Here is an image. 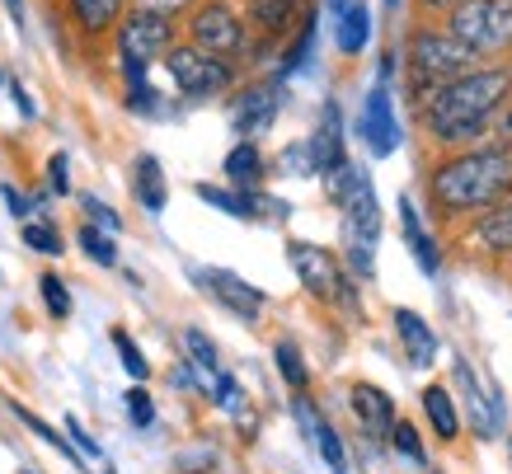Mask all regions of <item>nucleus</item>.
<instances>
[{
  "label": "nucleus",
  "instance_id": "obj_1",
  "mask_svg": "<svg viewBox=\"0 0 512 474\" xmlns=\"http://www.w3.org/2000/svg\"><path fill=\"white\" fill-rule=\"evenodd\" d=\"M512 104V66H470L466 76L437 85L419 104L423 127L437 151H466L484 146L494 132L498 108Z\"/></svg>",
  "mask_w": 512,
  "mask_h": 474
},
{
  "label": "nucleus",
  "instance_id": "obj_2",
  "mask_svg": "<svg viewBox=\"0 0 512 474\" xmlns=\"http://www.w3.org/2000/svg\"><path fill=\"white\" fill-rule=\"evenodd\" d=\"M423 184H428V207L437 212V221L480 216L512 193V146L484 141L466 151H447L428 169Z\"/></svg>",
  "mask_w": 512,
  "mask_h": 474
},
{
  "label": "nucleus",
  "instance_id": "obj_3",
  "mask_svg": "<svg viewBox=\"0 0 512 474\" xmlns=\"http://www.w3.org/2000/svg\"><path fill=\"white\" fill-rule=\"evenodd\" d=\"M325 193L339 207V230H343V268L357 282L376 277V245H381V198H376L372 169L343 160L334 174H325Z\"/></svg>",
  "mask_w": 512,
  "mask_h": 474
},
{
  "label": "nucleus",
  "instance_id": "obj_4",
  "mask_svg": "<svg viewBox=\"0 0 512 474\" xmlns=\"http://www.w3.org/2000/svg\"><path fill=\"white\" fill-rule=\"evenodd\" d=\"M470 66H480V62L451 38L447 24H414V29L404 33L400 71H404V85H409V99H414V104H423L437 85L466 76Z\"/></svg>",
  "mask_w": 512,
  "mask_h": 474
},
{
  "label": "nucleus",
  "instance_id": "obj_5",
  "mask_svg": "<svg viewBox=\"0 0 512 474\" xmlns=\"http://www.w3.org/2000/svg\"><path fill=\"white\" fill-rule=\"evenodd\" d=\"M179 43V24L170 15H156V10H137L127 5V15L118 19L113 29V62H118V80L123 85H137V80H151V66Z\"/></svg>",
  "mask_w": 512,
  "mask_h": 474
},
{
  "label": "nucleus",
  "instance_id": "obj_6",
  "mask_svg": "<svg viewBox=\"0 0 512 474\" xmlns=\"http://www.w3.org/2000/svg\"><path fill=\"white\" fill-rule=\"evenodd\" d=\"M287 263H292L301 291L329 310L343 315H362V296H357V277L343 268L334 249L315 245V240H287Z\"/></svg>",
  "mask_w": 512,
  "mask_h": 474
},
{
  "label": "nucleus",
  "instance_id": "obj_7",
  "mask_svg": "<svg viewBox=\"0 0 512 474\" xmlns=\"http://www.w3.org/2000/svg\"><path fill=\"white\" fill-rule=\"evenodd\" d=\"M442 24L475 62L512 57V0H456L442 10Z\"/></svg>",
  "mask_w": 512,
  "mask_h": 474
},
{
  "label": "nucleus",
  "instance_id": "obj_8",
  "mask_svg": "<svg viewBox=\"0 0 512 474\" xmlns=\"http://www.w3.org/2000/svg\"><path fill=\"white\" fill-rule=\"evenodd\" d=\"M165 76H170L174 94L184 99V104H207V99H226L235 90V62L226 57H212V52H202L193 43H174L165 57Z\"/></svg>",
  "mask_w": 512,
  "mask_h": 474
},
{
  "label": "nucleus",
  "instance_id": "obj_9",
  "mask_svg": "<svg viewBox=\"0 0 512 474\" xmlns=\"http://www.w3.org/2000/svg\"><path fill=\"white\" fill-rule=\"evenodd\" d=\"M188 43L212 52V57H226V62H245L249 47H254V33H249L245 15L235 10L231 0H198L188 10Z\"/></svg>",
  "mask_w": 512,
  "mask_h": 474
},
{
  "label": "nucleus",
  "instance_id": "obj_10",
  "mask_svg": "<svg viewBox=\"0 0 512 474\" xmlns=\"http://www.w3.org/2000/svg\"><path fill=\"white\" fill-rule=\"evenodd\" d=\"M188 282L207 296V301H217L231 320L240 324H259L268 310V291H259L254 282H245L240 273L231 268H212V263H188Z\"/></svg>",
  "mask_w": 512,
  "mask_h": 474
},
{
  "label": "nucleus",
  "instance_id": "obj_11",
  "mask_svg": "<svg viewBox=\"0 0 512 474\" xmlns=\"http://www.w3.org/2000/svg\"><path fill=\"white\" fill-rule=\"evenodd\" d=\"M282 104H287V85L278 76H259V80H249V85H240V90H231L226 113H231L235 137H245V141L268 137L273 123L282 118Z\"/></svg>",
  "mask_w": 512,
  "mask_h": 474
},
{
  "label": "nucleus",
  "instance_id": "obj_12",
  "mask_svg": "<svg viewBox=\"0 0 512 474\" xmlns=\"http://www.w3.org/2000/svg\"><path fill=\"white\" fill-rule=\"evenodd\" d=\"M451 381L466 399V413H470V432L480 437V442H498L503 428H508V399L498 385H480V371L470 367V357L456 352V362H451Z\"/></svg>",
  "mask_w": 512,
  "mask_h": 474
},
{
  "label": "nucleus",
  "instance_id": "obj_13",
  "mask_svg": "<svg viewBox=\"0 0 512 474\" xmlns=\"http://www.w3.org/2000/svg\"><path fill=\"white\" fill-rule=\"evenodd\" d=\"M357 141L367 146L372 160H390L400 151V118H395V80H372V90L357 108Z\"/></svg>",
  "mask_w": 512,
  "mask_h": 474
},
{
  "label": "nucleus",
  "instance_id": "obj_14",
  "mask_svg": "<svg viewBox=\"0 0 512 474\" xmlns=\"http://www.w3.org/2000/svg\"><path fill=\"white\" fill-rule=\"evenodd\" d=\"M193 198L207 202L212 212L231 216V221H273L282 226L292 216V202L287 198H273L268 188H235V184H198Z\"/></svg>",
  "mask_w": 512,
  "mask_h": 474
},
{
  "label": "nucleus",
  "instance_id": "obj_15",
  "mask_svg": "<svg viewBox=\"0 0 512 474\" xmlns=\"http://www.w3.org/2000/svg\"><path fill=\"white\" fill-rule=\"evenodd\" d=\"M292 413H296V423H301V432H306V442L315 446V456L329 465V474H348V446H343L339 428L329 423V413L311 399V390H301L292 399Z\"/></svg>",
  "mask_w": 512,
  "mask_h": 474
},
{
  "label": "nucleus",
  "instance_id": "obj_16",
  "mask_svg": "<svg viewBox=\"0 0 512 474\" xmlns=\"http://www.w3.org/2000/svg\"><path fill=\"white\" fill-rule=\"evenodd\" d=\"M306 146H311V160H315V179H325L343 160H353V155H348V123H343L339 99H325V104H320V118H315V132L306 137Z\"/></svg>",
  "mask_w": 512,
  "mask_h": 474
},
{
  "label": "nucleus",
  "instance_id": "obj_17",
  "mask_svg": "<svg viewBox=\"0 0 512 474\" xmlns=\"http://www.w3.org/2000/svg\"><path fill=\"white\" fill-rule=\"evenodd\" d=\"M390 329H395V338H400V348H404V362H409L414 371H428L437 362L442 338L433 334V324L423 320L419 310L395 306V310H390Z\"/></svg>",
  "mask_w": 512,
  "mask_h": 474
},
{
  "label": "nucleus",
  "instance_id": "obj_18",
  "mask_svg": "<svg viewBox=\"0 0 512 474\" xmlns=\"http://www.w3.org/2000/svg\"><path fill=\"white\" fill-rule=\"evenodd\" d=\"M348 409H353L357 428H362V437H367V442H386L390 423L400 418V413H395V399H390L381 385H372V381H353V385H348Z\"/></svg>",
  "mask_w": 512,
  "mask_h": 474
},
{
  "label": "nucleus",
  "instance_id": "obj_19",
  "mask_svg": "<svg viewBox=\"0 0 512 474\" xmlns=\"http://www.w3.org/2000/svg\"><path fill=\"white\" fill-rule=\"evenodd\" d=\"M400 235H404V249L414 254V263H419V273L423 277H437L442 273V245H437V235H433V226H428V216L419 212V202L404 193L400 202Z\"/></svg>",
  "mask_w": 512,
  "mask_h": 474
},
{
  "label": "nucleus",
  "instance_id": "obj_20",
  "mask_svg": "<svg viewBox=\"0 0 512 474\" xmlns=\"http://www.w3.org/2000/svg\"><path fill=\"white\" fill-rule=\"evenodd\" d=\"M466 245L484 259H508L512 254V193L503 202H494L489 212L475 216V226L466 230Z\"/></svg>",
  "mask_w": 512,
  "mask_h": 474
},
{
  "label": "nucleus",
  "instance_id": "obj_21",
  "mask_svg": "<svg viewBox=\"0 0 512 474\" xmlns=\"http://www.w3.org/2000/svg\"><path fill=\"white\" fill-rule=\"evenodd\" d=\"M127 184H132V198L146 216H160L170 207V179H165V165H160L151 151L132 155V165H127Z\"/></svg>",
  "mask_w": 512,
  "mask_h": 474
},
{
  "label": "nucleus",
  "instance_id": "obj_22",
  "mask_svg": "<svg viewBox=\"0 0 512 474\" xmlns=\"http://www.w3.org/2000/svg\"><path fill=\"white\" fill-rule=\"evenodd\" d=\"M62 5L80 38H109L118 19L127 15V0H62Z\"/></svg>",
  "mask_w": 512,
  "mask_h": 474
},
{
  "label": "nucleus",
  "instance_id": "obj_23",
  "mask_svg": "<svg viewBox=\"0 0 512 474\" xmlns=\"http://www.w3.org/2000/svg\"><path fill=\"white\" fill-rule=\"evenodd\" d=\"M315 38H320V15H315V10H301V19H296V29H292V43H282L278 71H273L282 85L315 62Z\"/></svg>",
  "mask_w": 512,
  "mask_h": 474
},
{
  "label": "nucleus",
  "instance_id": "obj_24",
  "mask_svg": "<svg viewBox=\"0 0 512 474\" xmlns=\"http://www.w3.org/2000/svg\"><path fill=\"white\" fill-rule=\"evenodd\" d=\"M334 47L343 57H362L372 47V5L367 0H348L343 10H334Z\"/></svg>",
  "mask_w": 512,
  "mask_h": 474
},
{
  "label": "nucleus",
  "instance_id": "obj_25",
  "mask_svg": "<svg viewBox=\"0 0 512 474\" xmlns=\"http://www.w3.org/2000/svg\"><path fill=\"white\" fill-rule=\"evenodd\" d=\"M221 174H226V184H235V188H264V179H268L264 146L240 137L231 151H226V160H221Z\"/></svg>",
  "mask_w": 512,
  "mask_h": 474
},
{
  "label": "nucleus",
  "instance_id": "obj_26",
  "mask_svg": "<svg viewBox=\"0 0 512 474\" xmlns=\"http://www.w3.org/2000/svg\"><path fill=\"white\" fill-rule=\"evenodd\" d=\"M419 404L437 442H456L461 437V409H456V395H451L447 385H428L419 395Z\"/></svg>",
  "mask_w": 512,
  "mask_h": 474
},
{
  "label": "nucleus",
  "instance_id": "obj_27",
  "mask_svg": "<svg viewBox=\"0 0 512 474\" xmlns=\"http://www.w3.org/2000/svg\"><path fill=\"white\" fill-rule=\"evenodd\" d=\"M5 409L15 413V418H19V423H24V428L33 432V437H38V442H47V446H52V451H57V456H62V460H71L76 470H90V460H85V456H80V451H76V446H71V437H66V432H57V428H52V423H47V418H38V413L29 409V404H19V399H5Z\"/></svg>",
  "mask_w": 512,
  "mask_h": 474
},
{
  "label": "nucleus",
  "instance_id": "obj_28",
  "mask_svg": "<svg viewBox=\"0 0 512 474\" xmlns=\"http://www.w3.org/2000/svg\"><path fill=\"white\" fill-rule=\"evenodd\" d=\"M19 240H24L29 254H43V259H62L66 254V240H62V230H57L52 216H29V221H19Z\"/></svg>",
  "mask_w": 512,
  "mask_h": 474
},
{
  "label": "nucleus",
  "instance_id": "obj_29",
  "mask_svg": "<svg viewBox=\"0 0 512 474\" xmlns=\"http://www.w3.org/2000/svg\"><path fill=\"white\" fill-rule=\"evenodd\" d=\"M273 362H278V376L292 395L311 390V367H306V352H301L296 338H278V343H273Z\"/></svg>",
  "mask_w": 512,
  "mask_h": 474
},
{
  "label": "nucleus",
  "instance_id": "obj_30",
  "mask_svg": "<svg viewBox=\"0 0 512 474\" xmlns=\"http://www.w3.org/2000/svg\"><path fill=\"white\" fill-rule=\"evenodd\" d=\"M170 99H165V94L156 90V85H151V80H137V85H123V108L127 113H132V118H174L170 108Z\"/></svg>",
  "mask_w": 512,
  "mask_h": 474
},
{
  "label": "nucleus",
  "instance_id": "obj_31",
  "mask_svg": "<svg viewBox=\"0 0 512 474\" xmlns=\"http://www.w3.org/2000/svg\"><path fill=\"white\" fill-rule=\"evenodd\" d=\"M386 442H390V451H395L400 460H409L414 470H428V446H423V432L414 428L409 418H395V423H390Z\"/></svg>",
  "mask_w": 512,
  "mask_h": 474
},
{
  "label": "nucleus",
  "instance_id": "obj_32",
  "mask_svg": "<svg viewBox=\"0 0 512 474\" xmlns=\"http://www.w3.org/2000/svg\"><path fill=\"white\" fill-rule=\"evenodd\" d=\"M76 245H80V254H85L90 263H99V268H118V235H109V230L80 221Z\"/></svg>",
  "mask_w": 512,
  "mask_h": 474
},
{
  "label": "nucleus",
  "instance_id": "obj_33",
  "mask_svg": "<svg viewBox=\"0 0 512 474\" xmlns=\"http://www.w3.org/2000/svg\"><path fill=\"white\" fill-rule=\"evenodd\" d=\"M109 343H113V352H118V362H123V371L132 376V381H137V385L151 381V362H146V352L137 348V338L127 334V329H113Z\"/></svg>",
  "mask_w": 512,
  "mask_h": 474
},
{
  "label": "nucleus",
  "instance_id": "obj_34",
  "mask_svg": "<svg viewBox=\"0 0 512 474\" xmlns=\"http://www.w3.org/2000/svg\"><path fill=\"white\" fill-rule=\"evenodd\" d=\"M179 343H184V352H188V362L198 371H221V352H217V343L202 334L198 324H184V334H179Z\"/></svg>",
  "mask_w": 512,
  "mask_h": 474
},
{
  "label": "nucleus",
  "instance_id": "obj_35",
  "mask_svg": "<svg viewBox=\"0 0 512 474\" xmlns=\"http://www.w3.org/2000/svg\"><path fill=\"white\" fill-rule=\"evenodd\" d=\"M38 296H43V310L52 315V320H71L76 301H71V287H66L57 273H43V277H38Z\"/></svg>",
  "mask_w": 512,
  "mask_h": 474
},
{
  "label": "nucleus",
  "instance_id": "obj_36",
  "mask_svg": "<svg viewBox=\"0 0 512 474\" xmlns=\"http://www.w3.org/2000/svg\"><path fill=\"white\" fill-rule=\"evenodd\" d=\"M278 169H282V179H315V160H311L306 137L282 146V151H278Z\"/></svg>",
  "mask_w": 512,
  "mask_h": 474
},
{
  "label": "nucleus",
  "instance_id": "obj_37",
  "mask_svg": "<svg viewBox=\"0 0 512 474\" xmlns=\"http://www.w3.org/2000/svg\"><path fill=\"white\" fill-rule=\"evenodd\" d=\"M123 404H127V423H132V428H141V432L156 428V399H151L146 385L132 381V390L123 395Z\"/></svg>",
  "mask_w": 512,
  "mask_h": 474
},
{
  "label": "nucleus",
  "instance_id": "obj_38",
  "mask_svg": "<svg viewBox=\"0 0 512 474\" xmlns=\"http://www.w3.org/2000/svg\"><path fill=\"white\" fill-rule=\"evenodd\" d=\"M76 202H80V212H85V221H90V226L109 230V235H123V216L113 212L104 198H94V193H80Z\"/></svg>",
  "mask_w": 512,
  "mask_h": 474
},
{
  "label": "nucleus",
  "instance_id": "obj_39",
  "mask_svg": "<svg viewBox=\"0 0 512 474\" xmlns=\"http://www.w3.org/2000/svg\"><path fill=\"white\" fill-rule=\"evenodd\" d=\"M43 179H47V198H71V155L57 151V155H47V169H43Z\"/></svg>",
  "mask_w": 512,
  "mask_h": 474
},
{
  "label": "nucleus",
  "instance_id": "obj_40",
  "mask_svg": "<svg viewBox=\"0 0 512 474\" xmlns=\"http://www.w3.org/2000/svg\"><path fill=\"white\" fill-rule=\"evenodd\" d=\"M62 432L71 437V446H76V451H80L85 460H90V465H109V456H104V446H99V442L90 437V432L80 428V418H66V428H62Z\"/></svg>",
  "mask_w": 512,
  "mask_h": 474
},
{
  "label": "nucleus",
  "instance_id": "obj_41",
  "mask_svg": "<svg viewBox=\"0 0 512 474\" xmlns=\"http://www.w3.org/2000/svg\"><path fill=\"white\" fill-rule=\"evenodd\" d=\"M212 470H217V446H207V442L174 460V474H212Z\"/></svg>",
  "mask_w": 512,
  "mask_h": 474
},
{
  "label": "nucleus",
  "instance_id": "obj_42",
  "mask_svg": "<svg viewBox=\"0 0 512 474\" xmlns=\"http://www.w3.org/2000/svg\"><path fill=\"white\" fill-rule=\"evenodd\" d=\"M0 202L10 207V216H15V221H29V216H38V207H33V193H24V188H15V184H0Z\"/></svg>",
  "mask_w": 512,
  "mask_h": 474
},
{
  "label": "nucleus",
  "instance_id": "obj_43",
  "mask_svg": "<svg viewBox=\"0 0 512 474\" xmlns=\"http://www.w3.org/2000/svg\"><path fill=\"white\" fill-rule=\"evenodd\" d=\"M5 90H10V99H15V108H19V118L24 123H33L38 118V104H33V94L24 90V80H15V76H5Z\"/></svg>",
  "mask_w": 512,
  "mask_h": 474
},
{
  "label": "nucleus",
  "instance_id": "obj_44",
  "mask_svg": "<svg viewBox=\"0 0 512 474\" xmlns=\"http://www.w3.org/2000/svg\"><path fill=\"white\" fill-rule=\"evenodd\" d=\"M127 5H137V10H156V15H170V19H179V15H188L198 0H127Z\"/></svg>",
  "mask_w": 512,
  "mask_h": 474
},
{
  "label": "nucleus",
  "instance_id": "obj_45",
  "mask_svg": "<svg viewBox=\"0 0 512 474\" xmlns=\"http://www.w3.org/2000/svg\"><path fill=\"white\" fill-rule=\"evenodd\" d=\"M0 5L10 10V19H15V29H19V33L29 29V10H24V0H0Z\"/></svg>",
  "mask_w": 512,
  "mask_h": 474
},
{
  "label": "nucleus",
  "instance_id": "obj_46",
  "mask_svg": "<svg viewBox=\"0 0 512 474\" xmlns=\"http://www.w3.org/2000/svg\"><path fill=\"white\" fill-rule=\"evenodd\" d=\"M423 10H451V5H456V0H419Z\"/></svg>",
  "mask_w": 512,
  "mask_h": 474
},
{
  "label": "nucleus",
  "instance_id": "obj_47",
  "mask_svg": "<svg viewBox=\"0 0 512 474\" xmlns=\"http://www.w3.org/2000/svg\"><path fill=\"white\" fill-rule=\"evenodd\" d=\"M381 5H386V15H395V10H400V0H381Z\"/></svg>",
  "mask_w": 512,
  "mask_h": 474
},
{
  "label": "nucleus",
  "instance_id": "obj_48",
  "mask_svg": "<svg viewBox=\"0 0 512 474\" xmlns=\"http://www.w3.org/2000/svg\"><path fill=\"white\" fill-rule=\"evenodd\" d=\"M325 5H329V10H343V5H348V0H325Z\"/></svg>",
  "mask_w": 512,
  "mask_h": 474
},
{
  "label": "nucleus",
  "instance_id": "obj_49",
  "mask_svg": "<svg viewBox=\"0 0 512 474\" xmlns=\"http://www.w3.org/2000/svg\"><path fill=\"white\" fill-rule=\"evenodd\" d=\"M508 456H512V432H508Z\"/></svg>",
  "mask_w": 512,
  "mask_h": 474
},
{
  "label": "nucleus",
  "instance_id": "obj_50",
  "mask_svg": "<svg viewBox=\"0 0 512 474\" xmlns=\"http://www.w3.org/2000/svg\"><path fill=\"white\" fill-rule=\"evenodd\" d=\"M0 90H5V71H0Z\"/></svg>",
  "mask_w": 512,
  "mask_h": 474
},
{
  "label": "nucleus",
  "instance_id": "obj_51",
  "mask_svg": "<svg viewBox=\"0 0 512 474\" xmlns=\"http://www.w3.org/2000/svg\"><path fill=\"white\" fill-rule=\"evenodd\" d=\"M292 5H306V0H292Z\"/></svg>",
  "mask_w": 512,
  "mask_h": 474
},
{
  "label": "nucleus",
  "instance_id": "obj_52",
  "mask_svg": "<svg viewBox=\"0 0 512 474\" xmlns=\"http://www.w3.org/2000/svg\"><path fill=\"white\" fill-rule=\"evenodd\" d=\"M433 474H442V470H433Z\"/></svg>",
  "mask_w": 512,
  "mask_h": 474
},
{
  "label": "nucleus",
  "instance_id": "obj_53",
  "mask_svg": "<svg viewBox=\"0 0 512 474\" xmlns=\"http://www.w3.org/2000/svg\"><path fill=\"white\" fill-rule=\"evenodd\" d=\"M24 474H33V470H24Z\"/></svg>",
  "mask_w": 512,
  "mask_h": 474
}]
</instances>
